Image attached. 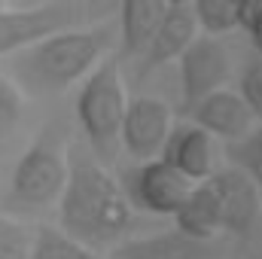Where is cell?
Masks as SVG:
<instances>
[{
  "mask_svg": "<svg viewBox=\"0 0 262 259\" xmlns=\"http://www.w3.org/2000/svg\"><path fill=\"white\" fill-rule=\"evenodd\" d=\"M61 232L89 250H110L134 226V207L107 168L82 146H67V180L58 195Z\"/></svg>",
  "mask_w": 262,
  "mask_h": 259,
  "instance_id": "6da1fadb",
  "label": "cell"
},
{
  "mask_svg": "<svg viewBox=\"0 0 262 259\" xmlns=\"http://www.w3.org/2000/svg\"><path fill=\"white\" fill-rule=\"evenodd\" d=\"M113 31L107 21L58 31L52 37H43L9 52V67L31 92H64L104 58Z\"/></svg>",
  "mask_w": 262,
  "mask_h": 259,
  "instance_id": "7a4b0ae2",
  "label": "cell"
},
{
  "mask_svg": "<svg viewBox=\"0 0 262 259\" xmlns=\"http://www.w3.org/2000/svg\"><path fill=\"white\" fill-rule=\"evenodd\" d=\"M110 15H116V0H43L34 6H3L0 55H9L58 31L110 21Z\"/></svg>",
  "mask_w": 262,
  "mask_h": 259,
  "instance_id": "3957f363",
  "label": "cell"
},
{
  "mask_svg": "<svg viewBox=\"0 0 262 259\" xmlns=\"http://www.w3.org/2000/svg\"><path fill=\"white\" fill-rule=\"evenodd\" d=\"M128 107L119 58H101L82 76L76 95V122L85 134L95 159H113L119 146V128Z\"/></svg>",
  "mask_w": 262,
  "mask_h": 259,
  "instance_id": "277c9868",
  "label": "cell"
},
{
  "mask_svg": "<svg viewBox=\"0 0 262 259\" xmlns=\"http://www.w3.org/2000/svg\"><path fill=\"white\" fill-rule=\"evenodd\" d=\"M67 180V140L55 128H46L15 162L6 207L40 210L58 201Z\"/></svg>",
  "mask_w": 262,
  "mask_h": 259,
  "instance_id": "5b68a950",
  "label": "cell"
},
{
  "mask_svg": "<svg viewBox=\"0 0 262 259\" xmlns=\"http://www.w3.org/2000/svg\"><path fill=\"white\" fill-rule=\"evenodd\" d=\"M189 189H192V180L174 171L159 156L143 159L137 168H131L122 183V192L131 201V207L156 217H174V210L180 207Z\"/></svg>",
  "mask_w": 262,
  "mask_h": 259,
  "instance_id": "8992f818",
  "label": "cell"
},
{
  "mask_svg": "<svg viewBox=\"0 0 262 259\" xmlns=\"http://www.w3.org/2000/svg\"><path fill=\"white\" fill-rule=\"evenodd\" d=\"M180 64V107L183 113L198 104L204 95L223 89L229 82V73H232V58H229V49L220 37H210V34H198L195 40L183 49V55L177 58Z\"/></svg>",
  "mask_w": 262,
  "mask_h": 259,
  "instance_id": "52a82bcc",
  "label": "cell"
},
{
  "mask_svg": "<svg viewBox=\"0 0 262 259\" xmlns=\"http://www.w3.org/2000/svg\"><path fill=\"white\" fill-rule=\"evenodd\" d=\"M213 192H216V204H220V229L223 235L232 238H247L259 220L262 210V195L256 183L235 165L229 168H213L210 177Z\"/></svg>",
  "mask_w": 262,
  "mask_h": 259,
  "instance_id": "ba28073f",
  "label": "cell"
},
{
  "mask_svg": "<svg viewBox=\"0 0 262 259\" xmlns=\"http://www.w3.org/2000/svg\"><path fill=\"white\" fill-rule=\"evenodd\" d=\"M171 125H174L171 107L162 98L140 95V98L128 101V107H125L122 128H119V146H125V153L137 162L156 159L165 146Z\"/></svg>",
  "mask_w": 262,
  "mask_h": 259,
  "instance_id": "9c48e42d",
  "label": "cell"
},
{
  "mask_svg": "<svg viewBox=\"0 0 262 259\" xmlns=\"http://www.w3.org/2000/svg\"><path fill=\"white\" fill-rule=\"evenodd\" d=\"M198 37V21L192 15V6H165L146 49L134 58L137 64V79H146L159 67L171 64L183 55V49Z\"/></svg>",
  "mask_w": 262,
  "mask_h": 259,
  "instance_id": "30bf717a",
  "label": "cell"
},
{
  "mask_svg": "<svg viewBox=\"0 0 262 259\" xmlns=\"http://www.w3.org/2000/svg\"><path fill=\"white\" fill-rule=\"evenodd\" d=\"M186 119L195 122L198 128H204L210 137H220L226 143L244 137L247 131L253 128V122H256L253 113L247 110L244 98L238 92L226 89V85L210 92V95H204L198 104H192L186 110Z\"/></svg>",
  "mask_w": 262,
  "mask_h": 259,
  "instance_id": "8fae6325",
  "label": "cell"
},
{
  "mask_svg": "<svg viewBox=\"0 0 262 259\" xmlns=\"http://www.w3.org/2000/svg\"><path fill=\"white\" fill-rule=\"evenodd\" d=\"M159 159L168 162L183 177H189L192 183H198V180L210 177V171H213V137L204 128H198L195 122L171 125Z\"/></svg>",
  "mask_w": 262,
  "mask_h": 259,
  "instance_id": "7c38bea8",
  "label": "cell"
},
{
  "mask_svg": "<svg viewBox=\"0 0 262 259\" xmlns=\"http://www.w3.org/2000/svg\"><path fill=\"white\" fill-rule=\"evenodd\" d=\"M110 259H216V244L171 229L146 238H122L110 247Z\"/></svg>",
  "mask_w": 262,
  "mask_h": 259,
  "instance_id": "4fadbf2b",
  "label": "cell"
},
{
  "mask_svg": "<svg viewBox=\"0 0 262 259\" xmlns=\"http://www.w3.org/2000/svg\"><path fill=\"white\" fill-rule=\"evenodd\" d=\"M174 223L180 232H186L189 238H198V241H216L223 235L216 192H213V183L207 177L192 183V189L186 192L180 207L174 210Z\"/></svg>",
  "mask_w": 262,
  "mask_h": 259,
  "instance_id": "5bb4252c",
  "label": "cell"
},
{
  "mask_svg": "<svg viewBox=\"0 0 262 259\" xmlns=\"http://www.w3.org/2000/svg\"><path fill=\"white\" fill-rule=\"evenodd\" d=\"M116 12H119V55L116 58L134 61L146 49L165 12V3L162 0H116Z\"/></svg>",
  "mask_w": 262,
  "mask_h": 259,
  "instance_id": "9a60e30c",
  "label": "cell"
},
{
  "mask_svg": "<svg viewBox=\"0 0 262 259\" xmlns=\"http://www.w3.org/2000/svg\"><path fill=\"white\" fill-rule=\"evenodd\" d=\"M31 259H101L95 250L82 247L79 241H73L61 229L52 226H40L34 232V244H31Z\"/></svg>",
  "mask_w": 262,
  "mask_h": 259,
  "instance_id": "2e32d148",
  "label": "cell"
},
{
  "mask_svg": "<svg viewBox=\"0 0 262 259\" xmlns=\"http://www.w3.org/2000/svg\"><path fill=\"white\" fill-rule=\"evenodd\" d=\"M192 15L198 31L210 37H223L238 28V0H192Z\"/></svg>",
  "mask_w": 262,
  "mask_h": 259,
  "instance_id": "e0dca14e",
  "label": "cell"
},
{
  "mask_svg": "<svg viewBox=\"0 0 262 259\" xmlns=\"http://www.w3.org/2000/svg\"><path fill=\"white\" fill-rule=\"evenodd\" d=\"M226 156H229V162H232L235 168H241V171L256 183V189H259V195H262V122L253 125L244 137L232 140V143L226 146Z\"/></svg>",
  "mask_w": 262,
  "mask_h": 259,
  "instance_id": "ac0fdd59",
  "label": "cell"
},
{
  "mask_svg": "<svg viewBox=\"0 0 262 259\" xmlns=\"http://www.w3.org/2000/svg\"><path fill=\"white\" fill-rule=\"evenodd\" d=\"M34 232L9 217H0V259H31Z\"/></svg>",
  "mask_w": 262,
  "mask_h": 259,
  "instance_id": "d6986e66",
  "label": "cell"
},
{
  "mask_svg": "<svg viewBox=\"0 0 262 259\" xmlns=\"http://www.w3.org/2000/svg\"><path fill=\"white\" fill-rule=\"evenodd\" d=\"M21 110H25V98H21L18 85L0 70V143L15 131L18 119H21Z\"/></svg>",
  "mask_w": 262,
  "mask_h": 259,
  "instance_id": "ffe728a7",
  "label": "cell"
},
{
  "mask_svg": "<svg viewBox=\"0 0 262 259\" xmlns=\"http://www.w3.org/2000/svg\"><path fill=\"white\" fill-rule=\"evenodd\" d=\"M238 95L244 98V104L253 113V119L262 122V55L250 58L244 64L241 79H238Z\"/></svg>",
  "mask_w": 262,
  "mask_h": 259,
  "instance_id": "44dd1931",
  "label": "cell"
},
{
  "mask_svg": "<svg viewBox=\"0 0 262 259\" xmlns=\"http://www.w3.org/2000/svg\"><path fill=\"white\" fill-rule=\"evenodd\" d=\"M162 3H165V6H189L192 0H162Z\"/></svg>",
  "mask_w": 262,
  "mask_h": 259,
  "instance_id": "7402d4cb",
  "label": "cell"
},
{
  "mask_svg": "<svg viewBox=\"0 0 262 259\" xmlns=\"http://www.w3.org/2000/svg\"><path fill=\"white\" fill-rule=\"evenodd\" d=\"M6 3H9V0H0V9H3V6H6Z\"/></svg>",
  "mask_w": 262,
  "mask_h": 259,
  "instance_id": "603a6c76",
  "label": "cell"
},
{
  "mask_svg": "<svg viewBox=\"0 0 262 259\" xmlns=\"http://www.w3.org/2000/svg\"><path fill=\"white\" fill-rule=\"evenodd\" d=\"M238 3H241V0H238Z\"/></svg>",
  "mask_w": 262,
  "mask_h": 259,
  "instance_id": "cb8c5ba5",
  "label": "cell"
}]
</instances>
